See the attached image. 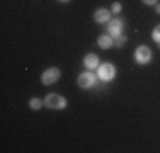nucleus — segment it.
Here are the masks:
<instances>
[{"label": "nucleus", "instance_id": "7ed1b4c3", "mask_svg": "<svg viewBox=\"0 0 160 153\" xmlns=\"http://www.w3.org/2000/svg\"><path fill=\"white\" fill-rule=\"evenodd\" d=\"M114 75H116V68H114L112 63H102L99 67V76H101V80L108 82V80L114 78Z\"/></svg>", "mask_w": 160, "mask_h": 153}, {"label": "nucleus", "instance_id": "39448f33", "mask_svg": "<svg viewBox=\"0 0 160 153\" xmlns=\"http://www.w3.org/2000/svg\"><path fill=\"white\" fill-rule=\"evenodd\" d=\"M135 55H136V61H138V63H147V61H150V58H152V51L147 46H140Z\"/></svg>", "mask_w": 160, "mask_h": 153}, {"label": "nucleus", "instance_id": "dca6fc26", "mask_svg": "<svg viewBox=\"0 0 160 153\" xmlns=\"http://www.w3.org/2000/svg\"><path fill=\"white\" fill-rule=\"evenodd\" d=\"M62 2H68V0H62Z\"/></svg>", "mask_w": 160, "mask_h": 153}, {"label": "nucleus", "instance_id": "ddd939ff", "mask_svg": "<svg viewBox=\"0 0 160 153\" xmlns=\"http://www.w3.org/2000/svg\"><path fill=\"white\" fill-rule=\"evenodd\" d=\"M121 9H123V7H121V3H118V2H114V3H112V12H114V14L121 12Z\"/></svg>", "mask_w": 160, "mask_h": 153}, {"label": "nucleus", "instance_id": "9d476101", "mask_svg": "<svg viewBox=\"0 0 160 153\" xmlns=\"http://www.w3.org/2000/svg\"><path fill=\"white\" fill-rule=\"evenodd\" d=\"M41 104H43V102H41L39 99H31V102H29V107H31L32 111H39V109H41Z\"/></svg>", "mask_w": 160, "mask_h": 153}, {"label": "nucleus", "instance_id": "6e6552de", "mask_svg": "<svg viewBox=\"0 0 160 153\" xmlns=\"http://www.w3.org/2000/svg\"><path fill=\"white\" fill-rule=\"evenodd\" d=\"M83 65H85V68H89V70L97 68V67H99V58H97V55H94V53L87 55L85 58H83Z\"/></svg>", "mask_w": 160, "mask_h": 153}, {"label": "nucleus", "instance_id": "2eb2a0df", "mask_svg": "<svg viewBox=\"0 0 160 153\" xmlns=\"http://www.w3.org/2000/svg\"><path fill=\"white\" fill-rule=\"evenodd\" d=\"M155 9H157V14H160V3H157V7H155Z\"/></svg>", "mask_w": 160, "mask_h": 153}, {"label": "nucleus", "instance_id": "f8f14e48", "mask_svg": "<svg viewBox=\"0 0 160 153\" xmlns=\"http://www.w3.org/2000/svg\"><path fill=\"white\" fill-rule=\"evenodd\" d=\"M152 36H153V39L157 41V43L160 44V24L157 26V27L153 29V32H152Z\"/></svg>", "mask_w": 160, "mask_h": 153}, {"label": "nucleus", "instance_id": "f03ea898", "mask_svg": "<svg viewBox=\"0 0 160 153\" xmlns=\"http://www.w3.org/2000/svg\"><path fill=\"white\" fill-rule=\"evenodd\" d=\"M44 104L48 107H51V109H63V107H67V101L58 94H49V95H46Z\"/></svg>", "mask_w": 160, "mask_h": 153}, {"label": "nucleus", "instance_id": "423d86ee", "mask_svg": "<svg viewBox=\"0 0 160 153\" xmlns=\"http://www.w3.org/2000/svg\"><path fill=\"white\" fill-rule=\"evenodd\" d=\"M109 34H112V36H121V32H123V21L121 19H112V21H109Z\"/></svg>", "mask_w": 160, "mask_h": 153}, {"label": "nucleus", "instance_id": "9b49d317", "mask_svg": "<svg viewBox=\"0 0 160 153\" xmlns=\"http://www.w3.org/2000/svg\"><path fill=\"white\" fill-rule=\"evenodd\" d=\"M126 41H128V37L121 34V36H116V39H114V44H116V46H124V43H126Z\"/></svg>", "mask_w": 160, "mask_h": 153}, {"label": "nucleus", "instance_id": "f257e3e1", "mask_svg": "<svg viewBox=\"0 0 160 153\" xmlns=\"http://www.w3.org/2000/svg\"><path fill=\"white\" fill-rule=\"evenodd\" d=\"M60 80V70L55 67L48 68V70L43 72V75H41V82L44 83V85H51V83H56Z\"/></svg>", "mask_w": 160, "mask_h": 153}, {"label": "nucleus", "instance_id": "0eeeda50", "mask_svg": "<svg viewBox=\"0 0 160 153\" xmlns=\"http://www.w3.org/2000/svg\"><path fill=\"white\" fill-rule=\"evenodd\" d=\"M94 19H96V22H99V24L109 22L111 21V12L108 9H97L96 14H94Z\"/></svg>", "mask_w": 160, "mask_h": 153}, {"label": "nucleus", "instance_id": "1a4fd4ad", "mask_svg": "<svg viewBox=\"0 0 160 153\" xmlns=\"http://www.w3.org/2000/svg\"><path fill=\"white\" fill-rule=\"evenodd\" d=\"M97 44H99V48L108 49V48H111V46L114 44V41H112L111 36H101V37H99V41H97Z\"/></svg>", "mask_w": 160, "mask_h": 153}, {"label": "nucleus", "instance_id": "4468645a", "mask_svg": "<svg viewBox=\"0 0 160 153\" xmlns=\"http://www.w3.org/2000/svg\"><path fill=\"white\" fill-rule=\"evenodd\" d=\"M143 3H147V5H155L157 0H143Z\"/></svg>", "mask_w": 160, "mask_h": 153}, {"label": "nucleus", "instance_id": "20e7f679", "mask_svg": "<svg viewBox=\"0 0 160 153\" xmlns=\"http://www.w3.org/2000/svg\"><path fill=\"white\" fill-rule=\"evenodd\" d=\"M78 85L82 89H90V87L96 85V75L90 73V72H85L78 76Z\"/></svg>", "mask_w": 160, "mask_h": 153}]
</instances>
